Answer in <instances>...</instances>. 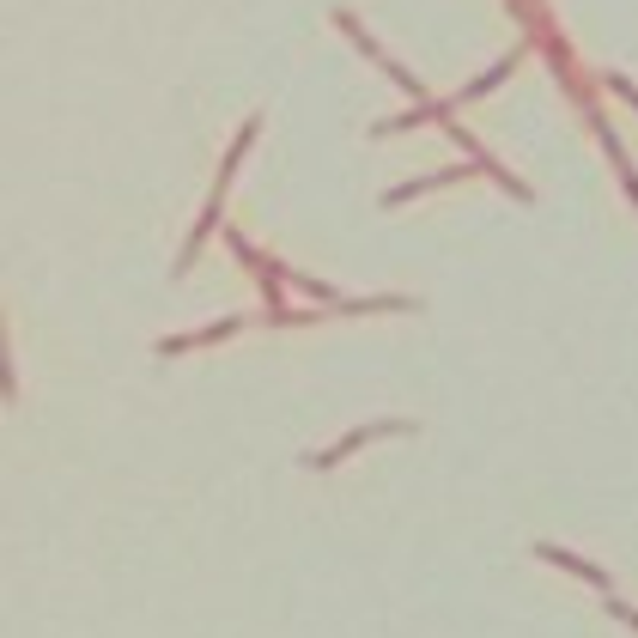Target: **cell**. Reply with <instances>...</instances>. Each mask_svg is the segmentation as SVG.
<instances>
[{
    "instance_id": "6da1fadb",
    "label": "cell",
    "mask_w": 638,
    "mask_h": 638,
    "mask_svg": "<svg viewBox=\"0 0 638 638\" xmlns=\"http://www.w3.org/2000/svg\"><path fill=\"white\" fill-rule=\"evenodd\" d=\"M541 560H553V566H566V572H578V578H590V584H602L608 590V572H596V566H584L578 553H560V547H541Z\"/></svg>"
}]
</instances>
